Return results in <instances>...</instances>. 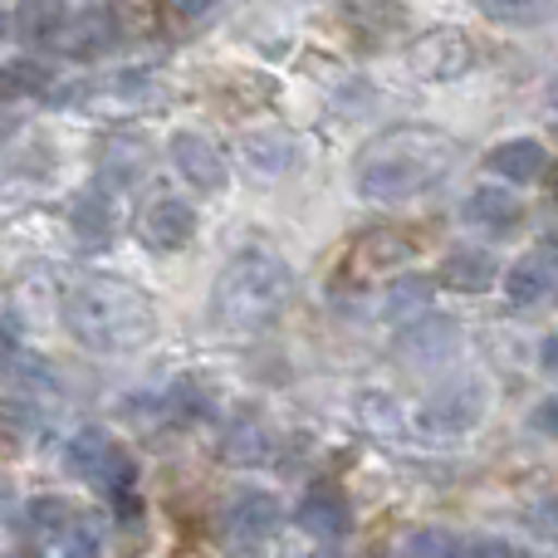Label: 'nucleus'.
Here are the masks:
<instances>
[{
    "mask_svg": "<svg viewBox=\"0 0 558 558\" xmlns=\"http://www.w3.org/2000/svg\"><path fill=\"white\" fill-rule=\"evenodd\" d=\"M461 147L432 123H397L367 137L353 157V182L367 202H412L446 182Z\"/></svg>",
    "mask_w": 558,
    "mask_h": 558,
    "instance_id": "obj_1",
    "label": "nucleus"
},
{
    "mask_svg": "<svg viewBox=\"0 0 558 558\" xmlns=\"http://www.w3.org/2000/svg\"><path fill=\"white\" fill-rule=\"evenodd\" d=\"M64 328L88 353H133L153 343L157 333V304L128 279H78L64 289Z\"/></svg>",
    "mask_w": 558,
    "mask_h": 558,
    "instance_id": "obj_2",
    "label": "nucleus"
},
{
    "mask_svg": "<svg viewBox=\"0 0 558 558\" xmlns=\"http://www.w3.org/2000/svg\"><path fill=\"white\" fill-rule=\"evenodd\" d=\"M294 299V270L279 260L275 251L245 245L221 265L211 284V318L226 333H255V328L275 324Z\"/></svg>",
    "mask_w": 558,
    "mask_h": 558,
    "instance_id": "obj_3",
    "label": "nucleus"
},
{
    "mask_svg": "<svg viewBox=\"0 0 558 558\" xmlns=\"http://www.w3.org/2000/svg\"><path fill=\"white\" fill-rule=\"evenodd\" d=\"M64 465H69V475H78V481L98 485L104 495L118 490V485H133V481H137L133 456H128L123 446H118L113 436L104 432V426H84V432L69 436Z\"/></svg>",
    "mask_w": 558,
    "mask_h": 558,
    "instance_id": "obj_4",
    "label": "nucleus"
},
{
    "mask_svg": "<svg viewBox=\"0 0 558 558\" xmlns=\"http://www.w3.org/2000/svg\"><path fill=\"white\" fill-rule=\"evenodd\" d=\"M407 69L426 84H456L475 69V39L456 25H436L407 45Z\"/></svg>",
    "mask_w": 558,
    "mask_h": 558,
    "instance_id": "obj_5",
    "label": "nucleus"
},
{
    "mask_svg": "<svg viewBox=\"0 0 558 558\" xmlns=\"http://www.w3.org/2000/svg\"><path fill=\"white\" fill-rule=\"evenodd\" d=\"M275 456H279V432L260 407L231 412V422L216 436V461L231 465V471H255V465H270Z\"/></svg>",
    "mask_w": 558,
    "mask_h": 558,
    "instance_id": "obj_6",
    "label": "nucleus"
},
{
    "mask_svg": "<svg viewBox=\"0 0 558 558\" xmlns=\"http://www.w3.org/2000/svg\"><path fill=\"white\" fill-rule=\"evenodd\" d=\"M485 416V387L461 377V383H446L441 392H432L416 412V426L432 436H465L475 422Z\"/></svg>",
    "mask_w": 558,
    "mask_h": 558,
    "instance_id": "obj_7",
    "label": "nucleus"
},
{
    "mask_svg": "<svg viewBox=\"0 0 558 558\" xmlns=\"http://www.w3.org/2000/svg\"><path fill=\"white\" fill-rule=\"evenodd\" d=\"M137 241L153 255H177L196 241V206L182 196H153L137 211Z\"/></svg>",
    "mask_w": 558,
    "mask_h": 558,
    "instance_id": "obj_8",
    "label": "nucleus"
},
{
    "mask_svg": "<svg viewBox=\"0 0 558 558\" xmlns=\"http://www.w3.org/2000/svg\"><path fill=\"white\" fill-rule=\"evenodd\" d=\"M294 524L318 544H343L353 534V505L333 481H314L294 505Z\"/></svg>",
    "mask_w": 558,
    "mask_h": 558,
    "instance_id": "obj_9",
    "label": "nucleus"
},
{
    "mask_svg": "<svg viewBox=\"0 0 558 558\" xmlns=\"http://www.w3.org/2000/svg\"><path fill=\"white\" fill-rule=\"evenodd\" d=\"M338 15H343V29L363 49L392 45V39L412 25V5H407V0H343Z\"/></svg>",
    "mask_w": 558,
    "mask_h": 558,
    "instance_id": "obj_10",
    "label": "nucleus"
},
{
    "mask_svg": "<svg viewBox=\"0 0 558 558\" xmlns=\"http://www.w3.org/2000/svg\"><path fill=\"white\" fill-rule=\"evenodd\" d=\"M167 153H172V167L182 172L186 186H196L202 196H216L226 192V182H231V172H226V157L221 147L211 143L206 133H172V143H167Z\"/></svg>",
    "mask_w": 558,
    "mask_h": 558,
    "instance_id": "obj_11",
    "label": "nucleus"
},
{
    "mask_svg": "<svg viewBox=\"0 0 558 558\" xmlns=\"http://www.w3.org/2000/svg\"><path fill=\"white\" fill-rule=\"evenodd\" d=\"M279 530H284V505H279L270 490H251L226 510V534H231L241 549H260Z\"/></svg>",
    "mask_w": 558,
    "mask_h": 558,
    "instance_id": "obj_12",
    "label": "nucleus"
},
{
    "mask_svg": "<svg viewBox=\"0 0 558 558\" xmlns=\"http://www.w3.org/2000/svg\"><path fill=\"white\" fill-rule=\"evenodd\" d=\"M465 226H475V231H485L490 241H505V235H514L524 226V206L514 192H505V186H475L471 196H465L461 206Z\"/></svg>",
    "mask_w": 558,
    "mask_h": 558,
    "instance_id": "obj_13",
    "label": "nucleus"
},
{
    "mask_svg": "<svg viewBox=\"0 0 558 558\" xmlns=\"http://www.w3.org/2000/svg\"><path fill=\"white\" fill-rule=\"evenodd\" d=\"M485 167L510 186H534L549 177V147L534 143V137H510V143H495L485 153Z\"/></svg>",
    "mask_w": 558,
    "mask_h": 558,
    "instance_id": "obj_14",
    "label": "nucleus"
},
{
    "mask_svg": "<svg viewBox=\"0 0 558 558\" xmlns=\"http://www.w3.org/2000/svg\"><path fill=\"white\" fill-rule=\"evenodd\" d=\"M118 45V20H113V10H69V20H64V29H59V39H54V49L59 54H69V59H94V54H104V49H113Z\"/></svg>",
    "mask_w": 558,
    "mask_h": 558,
    "instance_id": "obj_15",
    "label": "nucleus"
},
{
    "mask_svg": "<svg viewBox=\"0 0 558 558\" xmlns=\"http://www.w3.org/2000/svg\"><path fill=\"white\" fill-rule=\"evenodd\" d=\"M416 255V235L402 231V226H373V231L357 235L353 245V265L363 275H383L392 265H407Z\"/></svg>",
    "mask_w": 558,
    "mask_h": 558,
    "instance_id": "obj_16",
    "label": "nucleus"
},
{
    "mask_svg": "<svg viewBox=\"0 0 558 558\" xmlns=\"http://www.w3.org/2000/svg\"><path fill=\"white\" fill-rule=\"evenodd\" d=\"M495 279H500V265H495L490 251H475V245H461L441 260V275L436 284L451 289V294H490Z\"/></svg>",
    "mask_w": 558,
    "mask_h": 558,
    "instance_id": "obj_17",
    "label": "nucleus"
},
{
    "mask_svg": "<svg viewBox=\"0 0 558 558\" xmlns=\"http://www.w3.org/2000/svg\"><path fill=\"white\" fill-rule=\"evenodd\" d=\"M436 299V275H397L383 289V318L387 324H412L432 308Z\"/></svg>",
    "mask_w": 558,
    "mask_h": 558,
    "instance_id": "obj_18",
    "label": "nucleus"
},
{
    "mask_svg": "<svg viewBox=\"0 0 558 558\" xmlns=\"http://www.w3.org/2000/svg\"><path fill=\"white\" fill-rule=\"evenodd\" d=\"M64 20H69V5H64V0H20V10H15V35H20V45H29V49H54V39H59V29H64Z\"/></svg>",
    "mask_w": 558,
    "mask_h": 558,
    "instance_id": "obj_19",
    "label": "nucleus"
},
{
    "mask_svg": "<svg viewBox=\"0 0 558 558\" xmlns=\"http://www.w3.org/2000/svg\"><path fill=\"white\" fill-rule=\"evenodd\" d=\"M241 153H245V162H251L255 172L279 177V172H289L299 143H294V133H284V128H260V133H245L241 137Z\"/></svg>",
    "mask_w": 558,
    "mask_h": 558,
    "instance_id": "obj_20",
    "label": "nucleus"
},
{
    "mask_svg": "<svg viewBox=\"0 0 558 558\" xmlns=\"http://www.w3.org/2000/svg\"><path fill=\"white\" fill-rule=\"evenodd\" d=\"M69 520H74V505H69L64 495H39V500H29L25 510H20V530L35 544H54Z\"/></svg>",
    "mask_w": 558,
    "mask_h": 558,
    "instance_id": "obj_21",
    "label": "nucleus"
},
{
    "mask_svg": "<svg viewBox=\"0 0 558 558\" xmlns=\"http://www.w3.org/2000/svg\"><path fill=\"white\" fill-rule=\"evenodd\" d=\"M549 289H554V260L549 255H524V260L505 275V294H510L514 304H539Z\"/></svg>",
    "mask_w": 558,
    "mask_h": 558,
    "instance_id": "obj_22",
    "label": "nucleus"
},
{
    "mask_svg": "<svg viewBox=\"0 0 558 558\" xmlns=\"http://www.w3.org/2000/svg\"><path fill=\"white\" fill-rule=\"evenodd\" d=\"M490 25H505V29H524V25H539L549 20L554 0H471Z\"/></svg>",
    "mask_w": 558,
    "mask_h": 558,
    "instance_id": "obj_23",
    "label": "nucleus"
},
{
    "mask_svg": "<svg viewBox=\"0 0 558 558\" xmlns=\"http://www.w3.org/2000/svg\"><path fill=\"white\" fill-rule=\"evenodd\" d=\"M456 343H461V333L446 318H436V324H416L412 318L402 333V353H412V357H446Z\"/></svg>",
    "mask_w": 558,
    "mask_h": 558,
    "instance_id": "obj_24",
    "label": "nucleus"
},
{
    "mask_svg": "<svg viewBox=\"0 0 558 558\" xmlns=\"http://www.w3.org/2000/svg\"><path fill=\"white\" fill-rule=\"evenodd\" d=\"M74 231L84 235L88 245H104L113 235V206H108L104 192H84L74 202Z\"/></svg>",
    "mask_w": 558,
    "mask_h": 558,
    "instance_id": "obj_25",
    "label": "nucleus"
},
{
    "mask_svg": "<svg viewBox=\"0 0 558 558\" xmlns=\"http://www.w3.org/2000/svg\"><path fill=\"white\" fill-rule=\"evenodd\" d=\"M49 88V69L39 64V59H10L5 69H0V94L5 98H35Z\"/></svg>",
    "mask_w": 558,
    "mask_h": 558,
    "instance_id": "obj_26",
    "label": "nucleus"
},
{
    "mask_svg": "<svg viewBox=\"0 0 558 558\" xmlns=\"http://www.w3.org/2000/svg\"><path fill=\"white\" fill-rule=\"evenodd\" d=\"M49 549H59V554H98V549H104V524H98L94 514H78L74 510V520L59 530V539L49 544Z\"/></svg>",
    "mask_w": 558,
    "mask_h": 558,
    "instance_id": "obj_27",
    "label": "nucleus"
},
{
    "mask_svg": "<svg viewBox=\"0 0 558 558\" xmlns=\"http://www.w3.org/2000/svg\"><path fill=\"white\" fill-rule=\"evenodd\" d=\"M397 554H416V558H446V554H461V539L446 530H436V524H422V530L402 534L397 539Z\"/></svg>",
    "mask_w": 558,
    "mask_h": 558,
    "instance_id": "obj_28",
    "label": "nucleus"
},
{
    "mask_svg": "<svg viewBox=\"0 0 558 558\" xmlns=\"http://www.w3.org/2000/svg\"><path fill=\"white\" fill-rule=\"evenodd\" d=\"M461 554H481V558H514V554H520V544H510V539H495V534H485V539L461 544Z\"/></svg>",
    "mask_w": 558,
    "mask_h": 558,
    "instance_id": "obj_29",
    "label": "nucleus"
},
{
    "mask_svg": "<svg viewBox=\"0 0 558 558\" xmlns=\"http://www.w3.org/2000/svg\"><path fill=\"white\" fill-rule=\"evenodd\" d=\"M534 426H539L544 436H558V397H549V402L534 407Z\"/></svg>",
    "mask_w": 558,
    "mask_h": 558,
    "instance_id": "obj_30",
    "label": "nucleus"
},
{
    "mask_svg": "<svg viewBox=\"0 0 558 558\" xmlns=\"http://www.w3.org/2000/svg\"><path fill=\"white\" fill-rule=\"evenodd\" d=\"M172 5V15H182V20H196V15H206V10L216 5V0H167Z\"/></svg>",
    "mask_w": 558,
    "mask_h": 558,
    "instance_id": "obj_31",
    "label": "nucleus"
},
{
    "mask_svg": "<svg viewBox=\"0 0 558 558\" xmlns=\"http://www.w3.org/2000/svg\"><path fill=\"white\" fill-rule=\"evenodd\" d=\"M10 514H15V485L0 481V530L10 524Z\"/></svg>",
    "mask_w": 558,
    "mask_h": 558,
    "instance_id": "obj_32",
    "label": "nucleus"
},
{
    "mask_svg": "<svg viewBox=\"0 0 558 558\" xmlns=\"http://www.w3.org/2000/svg\"><path fill=\"white\" fill-rule=\"evenodd\" d=\"M539 363H544V373H554V377H558V333L544 338V348H539Z\"/></svg>",
    "mask_w": 558,
    "mask_h": 558,
    "instance_id": "obj_33",
    "label": "nucleus"
},
{
    "mask_svg": "<svg viewBox=\"0 0 558 558\" xmlns=\"http://www.w3.org/2000/svg\"><path fill=\"white\" fill-rule=\"evenodd\" d=\"M15 353V328H10V318H0V363Z\"/></svg>",
    "mask_w": 558,
    "mask_h": 558,
    "instance_id": "obj_34",
    "label": "nucleus"
},
{
    "mask_svg": "<svg viewBox=\"0 0 558 558\" xmlns=\"http://www.w3.org/2000/svg\"><path fill=\"white\" fill-rule=\"evenodd\" d=\"M554 108H558V78H554Z\"/></svg>",
    "mask_w": 558,
    "mask_h": 558,
    "instance_id": "obj_35",
    "label": "nucleus"
},
{
    "mask_svg": "<svg viewBox=\"0 0 558 558\" xmlns=\"http://www.w3.org/2000/svg\"><path fill=\"white\" fill-rule=\"evenodd\" d=\"M0 35H5V15H0Z\"/></svg>",
    "mask_w": 558,
    "mask_h": 558,
    "instance_id": "obj_36",
    "label": "nucleus"
},
{
    "mask_svg": "<svg viewBox=\"0 0 558 558\" xmlns=\"http://www.w3.org/2000/svg\"><path fill=\"white\" fill-rule=\"evenodd\" d=\"M554 192H558V172H554Z\"/></svg>",
    "mask_w": 558,
    "mask_h": 558,
    "instance_id": "obj_37",
    "label": "nucleus"
}]
</instances>
